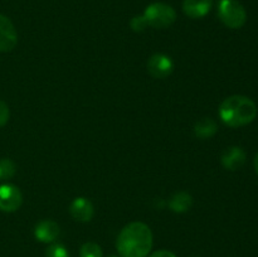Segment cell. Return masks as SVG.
<instances>
[{"label":"cell","instance_id":"cell-3","mask_svg":"<svg viewBox=\"0 0 258 257\" xmlns=\"http://www.w3.org/2000/svg\"><path fill=\"white\" fill-rule=\"evenodd\" d=\"M144 18L149 27L164 29L174 24L176 20V12L173 7L165 3H153L144 12Z\"/></svg>","mask_w":258,"mask_h":257},{"label":"cell","instance_id":"cell-17","mask_svg":"<svg viewBox=\"0 0 258 257\" xmlns=\"http://www.w3.org/2000/svg\"><path fill=\"white\" fill-rule=\"evenodd\" d=\"M130 25L131 28H133L134 32L140 33L143 32V30H145V28L148 27V23H146L144 15H136V17H134L133 19H131Z\"/></svg>","mask_w":258,"mask_h":257},{"label":"cell","instance_id":"cell-8","mask_svg":"<svg viewBox=\"0 0 258 257\" xmlns=\"http://www.w3.org/2000/svg\"><path fill=\"white\" fill-rule=\"evenodd\" d=\"M246 153L239 146H231V148L226 149L222 154V165L227 169V170L236 171L241 169L246 163Z\"/></svg>","mask_w":258,"mask_h":257},{"label":"cell","instance_id":"cell-20","mask_svg":"<svg viewBox=\"0 0 258 257\" xmlns=\"http://www.w3.org/2000/svg\"><path fill=\"white\" fill-rule=\"evenodd\" d=\"M253 165H254V170H256V173L258 174V153H257L256 158H254V161H253Z\"/></svg>","mask_w":258,"mask_h":257},{"label":"cell","instance_id":"cell-21","mask_svg":"<svg viewBox=\"0 0 258 257\" xmlns=\"http://www.w3.org/2000/svg\"><path fill=\"white\" fill-rule=\"evenodd\" d=\"M112 257H116V256H112Z\"/></svg>","mask_w":258,"mask_h":257},{"label":"cell","instance_id":"cell-4","mask_svg":"<svg viewBox=\"0 0 258 257\" xmlns=\"http://www.w3.org/2000/svg\"><path fill=\"white\" fill-rule=\"evenodd\" d=\"M218 17L226 27L238 29L246 23L247 13L237 0H219Z\"/></svg>","mask_w":258,"mask_h":257},{"label":"cell","instance_id":"cell-6","mask_svg":"<svg viewBox=\"0 0 258 257\" xmlns=\"http://www.w3.org/2000/svg\"><path fill=\"white\" fill-rule=\"evenodd\" d=\"M148 71L154 78L164 80L173 73L174 62L169 55L163 54V53H156L149 58Z\"/></svg>","mask_w":258,"mask_h":257},{"label":"cell","instance_id":"cell-14","mask_svg":"<svg viewBox=\"0 0 258 257\" xmlns=\"http://www.w3.org/2000/svg\"><path fill=\"white\" fill-rule=\"evenodd\" d=\"M15 171H17V166L14 161L8 158L0 159V180L13 178L15 175Z\"/></svg>","mask_w":258,"mask_h":257},{"label":"cell","instance_id":"cell-9","mask_svg":"<svg viewBox=\"0 0 258 257\" xmlns=\"http://www.w3.org/2000/svg\"><path fill=\"white\" fill-rule=\"evenodd\" d=\"M70 213L76 221L90 222L95 213V208L90 199L85 198V197H78L71 203Z\"/></svg>","mask_w":258,"mask_h":257},{"label":"cell","instance_id":"cell-19","mask_svg":"<svg viewBox=\"0 0 258 257\" xmlns=\"http://www.w3.org/2000/svg\"><path fill=\"white\" fill-rule=\"evenodd\" d=\"M149 257H176L173 252L166 251V249H160V251H156L154 253H151Z\"/></svg>","mask_w":258,"mask_h":257},{"label":"cell","instance_id":"cell-5","mask_svg":"<svg viewBox=\"0 0 258 257\" xmlns=\"http://www.w3.org/2000/svg\"><path fill=\"white\" fill-rule=\"evenodd\" d=\"M23 203V196L19 188L13 184L0 185V211L15 212Z\"/></svg>","mask_w":258,"mask_h":257},{"label":"cell","instance_id":"cell-7","mask_svg":"<svg viewBox=\"0 0 258 257\" xmlns=\"http://www.w3.org/2000/svg\"><path fill=\"white\" fill-rule=\"evenodd\" d=\"M18 43V33L12 20L0 14V53L10 52Z\"/></svg>","mask_w":258,"mask_h":257},{"label":"cell","instance_id":"cell-1","mask_svg":"<svg viewBox=\"0 0 258 257\" xmlns=\"http://www.w3.org/2000/svg\"><path fill=\"white\" fill-rule=\"evenodd\" d=\"M122 257H146L153 247V233L143 222H131L121 229L116 241Z\"/></svg>","mask_w":258,"mask_h":257},{"label":"cell","instance_id":"cell-15","mask_svg":"<svg viewBox=\"0 0 258 257\" xmlns=\"http://www.w3.org/2000/svg\"><path fill=\"white\" fill-rule=\"evenodd\" d=\"M81 257H102V249L95 242H86L80 249Z\"/></svg>","mask_w":258,"mask_h":257},{"label":"cell","instance_id":"cell-12","mask_svg":"<svg viewBox=\"0 0 258 257\" xmlns=\"http://www.w3.org/2000/svg\"><path fill=\"white\" fill-rule=\"evenodd\" d=\"M191 204H193V197L186 191H178L169 201V207L175 213L188 212L191 208Z\"/></svg>","mask_w":258,"mask_h":257},{"label":"cell","instance_id":"cell-11","mask_svg":"<svg viewBox=\"0 0 258 257\" xmlns=\"http://www.w3.org/2000/svg\"><path fill=\"white\" fill-rule=\"evenodd\" d=\"M213 0H183V12L186 17L199 19L211 12Z\"/></svg>","mask_w":258,"mask_h":257},{"label":"cell","instance_id":"cell-18","mask_svg":"<svg viewBox=\"0 0 258 257\" xmlns=\"http://www.w3.org/2000/svg\"><path fill=\"white\" fill-rule=\"evenodd\" d=\"M9 116H10L9 107H8V105L4 102V101L0 100V127L7 125V122L9 121Z\"/></svg>","mask_w":258,"mask_h":257},{"label":"cell","instance_id":"cell-10","mask_svg":"<svg viewBox=\"0 0 258 257\" xmlns=\"http://www.w3.org/2000/svg\"><path fill=\"white\" fill-rule=\"evenodd\" d=\"M34 236L38 241L44 243H52L59 236V226L54 221L44 219L35 226Z\"/></svg>","mask_w":258,"mask_h":257},{"label":"cell","instance_id":"cell-16","mask_svg":"<svg viewBox=\"0 0 258 257\" xmlns=\"http://www.w3.org/2000/svg\"><path fill=\"white\" fill-rule=\"evenodd\" d=\"M45 257H70V253L63 244L53 243L48 247Z\"/></svg>","mask_w":258,"mask_h":257},{"label":"cell","instance_id":"cell-13","mask_svg":"<svg viewBox=\"0 0 258 257\" xmlns=\"http://www.w3.org/2000/svg\"><path fill=\"white\" fill-rule=\"evenodd\" d=\"M217 130H218V126H217L216 121L208 117L199 120L194 126V134H196L197 138L202 139V140L211 139L212 136L216 135Z\"/></svg>","mask_w":258,"mask_h":257},{"label":"cell","instance_id":"cell-2","mask_svg":"<svg viewBox=\"0 0 258 257\" xmlns=\"http://www.w3.org/2000/svg\"><path fill=\"white\" fill-rule=\"evenodd\" d=\"M256 116V103L246 96H229L219 106V117L229 127H242L248 125Z\"/></svg>","mask_w":258,"mask_h":257}]
</instances>
